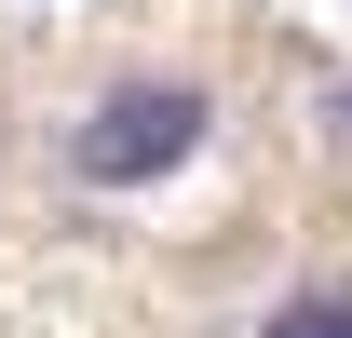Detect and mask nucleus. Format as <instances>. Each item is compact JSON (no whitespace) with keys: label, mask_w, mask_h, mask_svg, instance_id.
I'll list each match as a JSON object with an SVG mask.
<instances>
[{"label":"nucleus","mask_w":352,"mask_h":338,"mask_svg":"<svg viewBox=\"0 0 352 338\" xmlns=\"http://www.w3.org/2000/svg\"><path fill=\"white\" fill-rule=\"evenodd\" d=\"M339 135H352V82H339Z\"/></svg>","instance_id":"7ed1b4c3"},{"label":"nucleus","mask_w":352,"mask_h":338,"mask_svg":"<svg viewBox=\"0 0 352 338\" xmlns=\"http://www.w3.org/2000/svg\"><path fill=\"white\" fill-rule=\"evenodd\" d=\"M204 135H217V95L190 68H109L54 135V176L68 190H163V176L204 163Z\"/></svg>","instance_id":"f257e3e1"},{"label":"nucleus","mask_w":352,"mask_h":338,"mask_svg":"<svg viewBox=\"0 0 352 338\" xmlns=\"http://www.w3.org/2000/svg\"><path fill=\"white\" fill-rule=\"evenodd\" d=\"M258 338H352V271H298V284L258 311Z\"/></svg>","instance_id":"f03ea898"}]
</instances>
